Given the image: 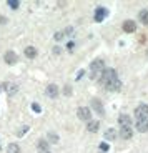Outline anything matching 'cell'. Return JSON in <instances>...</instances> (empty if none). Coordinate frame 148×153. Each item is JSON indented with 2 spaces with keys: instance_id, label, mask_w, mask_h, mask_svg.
Masks as SVG:
<instances>
[{
  "instance_id": "cell-1",
  "label": "cell",
  "mask_w": 148,
  "mask_h": 153,
  "mask_svg": "<svg viewBox=\"0 0 148 153\" xmlns=\"http://www.w3.org/2000/svg\"><path fill=\"white\" fill-rule=\"evenodd\" d=\"M100 83L106 88V90H120L122 83L118 80V75H117V70L113 68H105L102 72V78H100Z\"/></svg>"
},
{
  "instance_id": "cell-2",
  "label": "cell",
  "mask_w": 148,
  "mask_h": 153,
  "mask_svg": "<svg viewBox=\"0 0 148 153\" xmlns=\"http://www.w3.org/2000/svg\"><path fill=\"white\" fill-rule=\"evenodd\" d=\"M90 70H91V78L95 76V73L103 72V70H105V62H103V58H95V60H91Z\"/></svg>"
},
{
  "instance_id": "cell-3",
  "label": "cell",
  "mask_w": 148,
  "mask_h": 153,
  "mask_svg": "<svg viewBox=\"0 0 148 153\" xmlns=\"http://www.w3.org/2000/svg\"><path fill=\"white\" fill-rule=\"evenodd\" d=\"M135 118L137 120H147L148 122V105L147 103H140L135 108Z\"/></svg>"
},
{
  "instance_id": "cell-4",
  "label": "cell",
  "mask_w": 148,
  "mask_h": 153,
  "mask_svg": "<svg viewBox=\"0 0 148 153\" xmlns=\"http://www.w3.org/2000/svg\"><path fill=\"white\" fill-rule=\"evenodd\" d=\"M91 108L90 107H80L78 110H77V117H78L80 120H83V122H90L91 120Z\"/></svg>"
},
{
  "instance_id": "cell-5",
  "label": "cell",
  "mask_w": 148,
  "mask_h": 153,
  "mask_svg": "<svg viewBox=\"0 0 148 153\" xmlns=\"http://www.w3.org/2000/svg\"><path fill=\"white\" fill-rule=\"evenodd\" d=\"M122 28L125 33H133V32H137V22L135 20H125Z\"/></svg>"
},
{
  "instance_id": "cell-6",
  "label": "cell",
  "mask_w": 148,
  "mask_h": 153,
  "mask_svg": "<svg viewBox=\"0 0 148 153\" xmlns=\"http://www.w3.org/2000/svg\"><path fill=\"white\" fill-rule=\"evenodd\" d=\"M118 135H120L123 140H132V138H133L132 126H120V131H118Z\"/></svg>"
},
{
  "instance_id": "cell-7",
  "label": "cell",
  "mask_w": 148,
  "mask_h": 153,
  "mask_svg": "<svg viewBox=\"0 0 148 153\" xmlns=\"http://www.w3.org/2000/svg\"><path fill=\"white\" fill-rule=\"evenodd\" d=\"M45 95L48 97V98H57V97H58V87H57L55 83L47 85V88H45Z\"/></svg>"
},
{
  "instance_id": "cell-8",
  "label": "cell",
  "mask_w": 148,
  "mask_h": 153,
  "mask_svg": "<svg viewBox=\"0 0 148 153\" xmlns=\"http://www.w3.org/2000/svg\"><path fill=\"white\" fill-rule=\"evenodd\" d=\"M4 60H5L7 65H15L17 63V53L15 52H12V50H7L5 55H4Z\"/></svg>"
},
{
  "instance_id": "cell-9",
  "label": "cell",
  "mask_w": 148,
  "mask_h": 153,
  "mask_svg": "<svg viewBox=\"0 0 148 153\" xmlns=\"http://www.w3.org/2000/svg\"><path fill=\"white\" fill-rule=\"evenodd\" d=\"M118 125L120 126H132V117L126 113H122L118 117Z\"/></svg>"
},
{
  "instance_id": "cell-10",
  "label": "cell",
  "mask_w": 148,
  "mask_h": 153,
  "mask_svg": "<svg viewBox=\"0 0 148 153\" xmlns=\"http://www.w3.org/2000/svg\"><path fill=\"white\" fill-rule=\"evenodd\" d=\"M106 15H108V12H106L105 7H97V10H95V20L97 22H102Z\"/></svg>"
},
{
  "instance_id": "cell-11",
  "label": "cell",
  "mask_w": 148,
  "mask_h": 153,
  "mask_svg": "<svg viewBox=\"0 0 148 153\" xmlns=\"http://www.w3.org/2000/svg\"><path fill=\"white\" fill-rule=\"evenodd\" d=\"M91 108L97 111L98 115H103L105 113V110H103V105H102V102H100L98 98H93L91 100Z\"/></svg>"
},
{
  "instance_id": "cell-12",
  "label": "cell",
  "mask_w": 148,
  "mask_h": 153,
  "mask_svg": "<svg viewBox=\"0 0 148 153\" xmlns=\"http://www.w3.org/2000/svg\"><path fill=\"white\" fill-rule=\"evenodd\" d=\"M23 53H25V57H27V58H35V57L38 55V50L35 48V47L28 45V47H25V50H23Z\"/></svg>"
},
{
  "instance_id": "cell-13",
  "label": "cell",
  "mask_w": 148,
  "mask_h": 153,
  "mask_svg": "<svg viewBox=\"0 0 148 153\" xmlns=\"http://www.w3.org/2000/svg\"><path fill=\"white\" fill-rule=\"evenodd\" d=\"M117 138H118V131L115 130V128H108V130H105V140L113 142V140H117Z\"/></svg>"
},
{
  "instance_id": "cell-14",
  "label": "cell",
  "mask_w": 148,
  "mask_h": 153,
  "mask_svg": "<svg viewBox=\"0 0 148 153\" xmlns=\"http://www.w3.org/2000/svg\"><path fill=\"white\" fill-rule=\"evenodd\" d=\"M137 130L140 133H147L148 131V122L147 120H137Z\"/></svg>"
},
{
  "instance_id": "cell-15",
  "label": "cell",
  "mask_w": 148,
  "mask_h": 153,
  "mask_svg": "<svg viewBox=\"0 0 148 153\" xmlns=\"http://www.w3.org/2000/svg\"><path fill=\"white\" fill-rule=\"evenodd\" d=\"M138 20H140L143 25H148V8H141L138 12Z\"/></svg>"
},
{
  "instance_id": "cell-16",
  "label": "cell",
  "mask_w": 148,
  "mask_h": 153,
  "mask_svg": "<svg viewBox=\"0 0 148 153\" xmlns=\"http://www.w3.org/2000/svg\"><path fill=\"white\" fill-rule=\"evenodd\" d=\"M98 128H100V123L95 122V120H93V122H88V125H87V130L90 131V133H97Z\"/></svg>"
},
{
  "instance_id": "cell-17",
  "label": "cell",
  "mask_w": 148,
  "mask_h": 153,
  "mask_svg": "<svg viewBox=\"0 0 148 153\" xmlns=\"http://www.w3.org/2000/svg\"><path fill=\"white\" fill-rule=\"evenodd\" d=\"M37 150H38V152H43V150H50V148H48V143H47V140H40V142L37 143Z\"/></svg>"
},
{
  "instance_id": "cell-18",
  "label": "cell",
  "mask_w": 148,
  "mask_h": 153,
  "mask_svg": "<svg viewBox=\"0 0 148 153\" xmlns=\"http://www.w3.org/2000/svg\"><path fill=\"white\" fill-rule=\"evenodd\" d=\"M5 88H7V92L10 93H17V90H19V87H17L15 83H5Z\"/></svg>"
},
{
  "instance_id": "cell-19",
  "label": "cell",
  "mask_w": 148,
  "mask_h": 153,
  "mask_svg": "<svg viewBox=\"0 0 148 153\" xmlns=\"http://www.w3.org/2000/svg\"><path fill=\"white\" fill-rule=\"evenodd\" d=\"M7 152L8 153H20V146L17 145V143H10L8 148H7Z\"/></svg>"
},
{
  "instance_id": "cell-20",
  "label": "cell",
  "mask_w": 148,
  "mask_h": 153,
  "mask_svg": "<svg viewBox=\"0 0 148 153\" xmlns=\"http://www.w3.org/2000/svg\"><path fill=\"white\" fill-rule=\"evenodd\" d=\"M47 137H48V140L52 143H58V135L57 133H52V131H48V135H47Z\"/></svg>"
},
{
  "instance_id": "cell-21",
  "label": "cell",
  "mask_w": 148,
  "mask_h": 153,
  "mask_svg": "<svg viewBox=\"0 0 148 153\" xmlns=\"http://www.w3.org/2000/svg\"><path fill=\"white\" fill-rule=\"evenodd\" d=\"M53 38H55V40H57V42H60V40H63V38H65V33H63V30L57 32V33L53 35Z\"/></svg>"
},
{
  "instance_id": "cell-22",
  "label": "cell",
  "mask_w": 148,
  "mask_h": 153,
  "mask_svg": "<svg viewBox=\"0 0 148 153\" xmlns=\"http://www.w3.org/2000/svg\"><path fill=\"white\" fill-rule=\"evenodd\" d=\"M8 5H10V8L17 10V8H19V5H20V2H19V0H8Z\"/></svg>"
},
{
  "instance_id": "cell-23",
  "label": "cell",
  "mask_w": 148,
  "mask_h": 153,
  "mask_svg": "<svg viewBox=\"0 0 148 153\" xmlns=\"http://www.w3.org/2000/svg\"><path fill=\"white\" fill-rule=\"evenodd\" d=\"M100 150H102V152H108V150H110V146H108V143L102 142V143H100Z\"/></svg>"
},
{
  "instance_id": "cell-24",
  "label": "cell",
  "mask_w": 148,
  "mask_h": 153,
  "mask_svg": "<svg viewBox=\"0 0 148 153\" xmlns=\"http://www.w3.org/2000/svg\"><path fill=\"white\" fill-rule=\"evenodd\" d=\"M32 110H33L35 113H40V110H42V108H40V105H38V103H32Z\"/></svg>"
},
{
  "instance_id": "cell-25",
  "label": "cell",
  "mask_w": 148,
  "mask_h": 153,
  "mask_svg": "<svg viewBox=\"0 0 148 153\" xmlns=\"http://www.w3.org/2000/svg\"><path fill=\"white\" fill-rule=\"evenodd\" d=\"M63 33H65V37H67V35H72L73 33V27H67L63 30Z\"/></svg>"
},
{
  "instance_id": "cell-26",
  "label": "cell",
  "mask_w": 148,
  "mask_h": 153,
  "mask_svg": "<svg viewBox=\"0 0 148 153\" xmlns=\"http://www.w3.org/2000/svg\"><path fill=\"white\" fill-rule=\"evenodd\" d=\"M63 93H65V95H72V88H70V87H65V88H63Z\"/></svg>"
},
{
  "instance_id": "cell-27",
  "label": "cell",
  "mask_w": 148,
  "mask_h": 153,
  "mask_svg": "<svg viewBox=\"0 0 148 153\" xmlns=\"http://www.w3.org/2000/svg\"><path fill=\"white\" fill-rule=\"evenodd\" d=\"M73 47H75V43H73V42H68V43H67V48H68V50H73Z\"/></svg>"
},
{
  "instance_id": "cell-28",
  "label": "cell",
  "mask_w": 148,
  "mask_h": 153,
  "mask_svg": "<svg viewBox=\"0 0 148 153\" xmlns=\"http://www.w3.org/2000/svg\"><path fill=\"white\" fill-rule=\"evenodd\" d=\"M0 22H2V23H5V22H7V20H5V17H0Z\"/></svg>"
},
{
  "instance_id": "cell-29",
  "label": "cell",
  "mask_w": 148,
  "mask_h": 153,
  "mask_svg": "<svg viewBox=\"0 0 148 153\" xmlns=\"http://www.w3.org/2000/svg\"><path fill=\"white\" fill-rule=\"evenodd\" d=\"M38 153H52L50 150H43V152H38Z\"/></svg>"
}]
</instances>
